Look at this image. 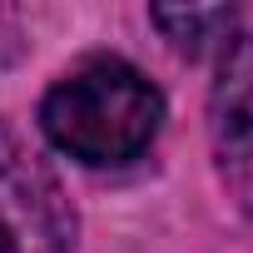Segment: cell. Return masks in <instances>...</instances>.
<instances>
[{
  "label": "cell",
  "mask_w": 253,
  "mask_h": 253,
  "mask_svg": "<svg viewBox=\"0 0 253 253\" xmlns=\"http://www.w3.org/2000/svg\"><path fill=\"white\" fill-rule=\"evenodd\" d=\"M164 119V94L124 60H84L40 104V129L55 149L80 164H129L139 159Z\"/></svg>",
  "instance_id": "cell-1"
},
{
  "label": "cell",
  "mask_w": 253,
  "mask_h": 253,
  "mask_svg": "<svg viewBox=\"0 0 253 253\" xmlns=\"http://www.w3.org/2000/svg\"><path fill=\"white\" fill-rule=\"evenodd\" d=\"M0 253H75V209L55 169L0 119Z\"/></svg>",
  "instance_id": "cell-2"
},
{
  "label": "cell",
  "mask_w": 253,
  "mask_h": 253,
  "mask_svg": "<svg viewBox=\"0 0 253 253\" xmlns=\"http://www.w3.org/2000/svg\"><path fill=\"white\" fill-rule=\"evenodd\" d=\"M209 139L228 199L253 218V35H238L223 50L209 94Z\"/></svg>",
  "instance_id": "cell-3"
},
{
  "label": "cell",
  "mask_w": 253,
  "mask_h": 253,
  "mask_svg": "<svg viewBox=\"0 0 253 253\" xmlns=\"http://www.w3.org/2000/svg\"><path fill=\"white\" fill-rule=\"evenodd\" d=\"M154 25L164 30V40L179 50V55H204L209 45H218L228 30H233V10L228 5H184V10H149Z\"/></svg>",
  "instance_id": "cell-4"
}]
</instances>
